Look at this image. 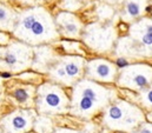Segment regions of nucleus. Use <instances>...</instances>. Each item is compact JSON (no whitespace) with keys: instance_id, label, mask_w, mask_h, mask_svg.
Instances as JSON below:
<instances>
[{"instance_id":"obj_17","label":"nucleus","mask_w":152,"mask_h":133,"mask_svg":"<svg viewBox=\"0 0 152 133\" xmlns=\"http://www.w3.org/2000/svg\"><path fill=\"white\" fill-rule=\"evenodd\" d=\"M33 132L36 133H53L54 131V124L50 115L38 114L34 124H33Z\"/></svg>"},{"instance_id":"obj_16","label":"nucleus","mask_w":152,"mask_h":133,"mask_svg":"<svg viewBox=\"0 0 152 133\" xmlns=\"http://www.w3.org/2000/svg\"><path fill=\"white\" fill-rule=\"evenodd\" d=\"M145 10V0H126L125 2V19L133 20L138 18Z\"/></svg>"},{"instance_id":"obj_6","label":"nucleus","mask_w":152,"mask_h":133,"mask_svg":"<svg viewBox=\"0 0 152 133\" xmlns=\"http://www.w3.org/2000/svg\"><path fill=\"white\" fill-rule=\"evenodd\" d=\"M38 115L36 108H20L8 112L0 118V130L2 133H30L33 130L34 120Z\"/></svg>"},{"instance_id":"obj_12","label":"nucleus","mask_w":152,"mask_h":133,"mask_svg":"<svg viewBox=\"0 0 152 133\" xmlns=\"http://www.w3.org/2000/svg\"><path fill=\"white\" fill-rule=\"evenodd\" d=\"M84 41L90 47H93L96 50H99L100 47L106 48V46H111V38L112 34L109 31V28H99L94 26H90L84 30Z\"/></svg>"},{"instance_id":"obj_14","label":"nucleus","mask_w":152,"mask_h":133,"mask_svg":"<svg viewBox=\"0 0 152 133\" xmlns=\"http://www.w3.org/2000/svg\"><path fill=\"white\" fill-rule=\"evenodd\" d=\"M133 37L144 48H152V21L149 19L142 20L132 28Z\"/></svg>"},{"instance_id":"obj_7","label":"nucleus","mask_w":152,"mask_h":133,"mask_svg":"<svg viewBox=\"0 0 152 133\" xmlns=\"http://www.w3.org/2000/svg\"><path fill=\"white\" fill-rule=\"evenodd\" d=\"M118 85L132 91H144L152 85V67L148 64H133L121 69Z\"/></svg>"},{"instance_id":"obj_15","label":"nucleus","mask_w":152,"mask_h":133,"mask_svg":"<svg viewBox=\"0 0 152 133\" xmlns=\"http://www.w3.org/2000/svg\"><path fill=\"white\" fill-rule=\"evenodd\" d=\"M18 14L19 13H15L10 6L0 2V31L13 32L18 20Z\"/></svg>"},{"instance_id":"obj_4","label":"nucleus","mask_w":152,"mask_h":133,"mask_svg":"<svg viewBox=\"0 0 152 133\" xmlns=\"http://www.w3.org/2000/svg\"><path fill=\"white\" fill-rule=\"evenodd\" d=\"M33 58L34 48L13 38L7 45H0V72L20 74L32 67Z\"/></svg>"},{"instance_id":"obj_5","label":"nucleus","mask_w":152,"mask_h":133,"mask_svg":"<svg viewBox=\"0 0 152 133\" xmlns=\"http://www.w3.org/2000/svg\"><path fill=\"white\" fill-rule=\"evenodd\" d=\"M142 120L139 110L125 101L114 102L106 108L104 121L111 129L131 130L136 127Z\"/></svg>"},{"instance_id":"obj_1","label":"nucleus","mask_w":152,"mask_h":133,"mask_svg":"<svg viewBox=\"0 0 152 133\" xmlns=\"http://www.w3.org/2000/svg\"><path fill=\"white\" fill-rule=\"evenodd\" d=\"M13 38L32 46H41L59 39L56 20L45 7H30L18 14Z\"/></svg>"},{"instance_id":"obj_11","label":"nucleus","mask_w":152,"mask_h":133,"mask_svg":"<svg viewBox=\"0 0 152 133\" xmlns=\"http://www.w3.org/2000/svg\"><path fill=\"white\" fill-rule=\"evenodd\" d=\"M57 61L64 68V71L66 73L70 88L77 81H79L80 79L84 78L85 66H86L87 61L83 56H71V54L58 56Z\"/></svg>"},{"instance_id":"obj_18","label":"nucleus","mask_w":152,"mask_h":133,"mask_svg":"<svg viewBox=\"0 0 152 133\" xmlns=\"http://www.w3.org/2000/svg\"><path fill=\"white\" fill-rule=\"evenodd\" d=\"M61 47L66 52V54L71 56H84V52L81 50V45L77 42V40H64L60 42Z\"/></svg>"},{"instance_id":"obj_23","label":"nucleus","mask_w":152,"mask_h":133,"mask_svg":"<svg viewBox=\"0 0 152 133\" xmlns=\"http://www.w3.org/2000/svg\"><path fill=\"white\" fill-rule=\"evenodd\" d=\"M0 77L2 79H10V78L13 77V74L12 73H8V72H0Z\"/></svg>"},{"instance_id":"obj_2","label":"nucleus","mask_w":152,"mask_h":133,"mask_svg":"<svg viewBox=\"0 0 152 133\" xmlns=\"http://www.w3.org/2000/svg\"><path fill=\"white\" fill-rule=\"evenodd\" d=\"M70 90V114L81 119L93 117L111 98L110 90L86 78L77 81Z\"/></svg>"},{"instance_id":"obj_3","label":"nucleus","mask_w":152,"mask_h":133,"mask_svg":"<svg viewBox=\"0 0 152 133\" xmlns=\"http://www.w3.org/2000/svg\"><path fill=\"white\" fill-rule=\"evenodd\" d=\"M71 97L66 87L52 83L44 81L37 86L36 93V111L38 114L61 115L70 113Z\"/></svg>"},{"instance_id":"obj_22","label":"nucleus","mask_w":152,"mask_h":133,"mask_svg":"<svg viewBox=\"0 0 152 133\" xmlns=\"http://www.w3.org/2000/svg\"><path fill=\"white\" fill-rule=\"evenodd\" d=\"M53 133H77L76 131H72V130H69V129H57V130H54Z\"/></svg>"},{"instance_id":"obj_8","label":"nucleus","mask_w":152,"mask_h":133,"mask_svg":"<svg viewBox=\"0 0 152 133\" xmlns=\"http://www.w3.org/2000/svg\"><path fill=\"white\" fill-rule=\"evenodd\" d=\"M117 73V67L111 61L103 58H96L87 60L84 78L96 83H113Z\"/></svg>"},{"instance_id":"obj_19","label":"nucleus","mask_w":152,"mask_h":133,"mask_svg":"<svg viewBox=\"0 0 152 133\" xmlns=\"http://www.w3.org/2000/svg\"><path fill=\"white\" fill-rule=\"evenodd\" d=\"M142 92H143V101L146 105H149V106L152 107V85L150 87H148L146 90L142 91Z\"/></svg>"},{"instance_id":"obj_20","label":"nucleus","mask_w":152,"mask_h":133,"mask_svg":"<svg viewBox=\"0 0 152 133\" xmlns=\"http://www.w3.org/2000/svg\"><path fill=\"white\" fill-rule=\"evenodd\" d=\"M114 65H115V67H119V68L123 69V68H125L126 66H129V61H127V59H125L124 57H119V58L115 59Z\"/></svg>"},{"instance_id":"obj_9","label":"nucleus","mask_w":152,"mask_h":133,"mask_svg":"<svg viewBox=\"0 0 152 133\" xmlns=\"http://www.w3.org/2000/svg\"><path fill=\"white\" fill-rule=\"evenodd\" d=\"M37 86L26 83H14L10 87H6V94L15 105L20 108H34L36 107V93Z\"/></svg>"},{"instance_id":"obj_25","label":"nucleus","mask_w":152,"mask_h":133,"mask_svg":"<svg viewBox=\"0 0 152 133\" xmlns=\"http://www.w3.org/2000/svg\"><path fill=\"white\" fill-rule=\"evenodd\" d=\"M0 133H2V131H1V130H0Z\"/></svg>"},{"instance_id":"obj_21","label":"nucleus","mask_w":152,"mask_h":133,"mask_svg":"<svg viewBox=\"0 0 152 133\" xmlns=\"http://www.w3.org/2000/svg\"><path fill=\"white\" fill-rule=\"evenodd\" d=\"M137 133H152V126H150V125H142L138 129Z\"/></svg>"},{"instance_id":"obj_24","label":"nucleus","mask_w":152,"mask_h":133,"mask_svg":"<svg viewBox=\"0 0 152 133\" xmlns=\"http://www.w3.org/2000/svg\"><path fill=\"white\" fill-rule=\"evenodd\" d=\"M4 88H5V81H4V79L0 77V92H1Z\"/></svg>"},{"instance_id":"obj_13","label":"nucleus","mask_w":152,"mask_h":133,"mask_svg":"<svg viewBox=\"0 0 152 133\" xmlns=\"http://www.w3.org/2000/svg\"><path fill=\"white\" fill-rule=\"evenodd\" d=\"M34 48V58H33V69L38 71L39 73H47L48 68L52 66V64L58 58V54L53 52V50L47 45L36 46Z\"/></svg>"},{"instance_id":"obj_10","label":"nucleus","mask_w":152,"mask_h":133,"mask_svg":"<svg viewBox=\"0 0 152 133\" xmlns=\"http://www.w3.org/2000/svg\"><path fill=\"white\" fill-rule=\"evenodd\" d=\"M54 20L59 35L66 40H78L83 35L84 25L72 12L61 11L54 17Z\"/></svg>"}]
</instances>
